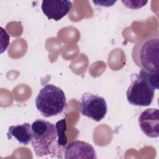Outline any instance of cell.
Returning a JSON list of instances; mask_svg holds the SVG:
<instances>
[{
  "label": "cell",
  "instance_id": "9",
  "mask_svg": "<svg viewBox=\"0 0 159 159\" xmlns=\"http://www.w3.org/2000/svg\"><path fill=\"white\" fill-rule=\"evenodd\" d=\"M7 137L9 140L14 137L19 143L27 145L31 142L32 138L31 125L25 122L22 124L11 125L9 127Z\"/></svg>",
  "mask_w": 159,
  "mask_h": 159
},
{
  "label": "cell",
  "instance_id": "1",
  "mask_svg": "<svg viewBox=\"0 0 159 159\" xmlns=\"http://www.w3.org/2000/svg\"><path fill=\"white\" fill-rule=\"evenodd\" d=\"M31 145L38 157H55L64 152L67 144L66 119H62L55 125L43 119H37L31 125Z\"/></svg>",
  "mask_w": 159,
  "mask_h": 159
},
{
  "label": "cell",
  "instance_id": "3",
  "mask_svg": "<svg viewBox=\"0 0 159 159\" xmlns=\"http://www.w3.org/2000/svg\"><path fill=\"white\" fill-rule=\"evenodd\" d=\"M159 37L158 34L145 37L133 47L132 57L137 66L151 73H158Z\"/></svg>",
  "mask_w": 159,
  "mask_h": 159
},
{
  "label": "cell",
  "instance_id": "2",
  "mask_svg": "<svg viewBox=\"0 0 159 159\" xmlns=\"http://www.w3.org/2000/svg\"><path fill=\"white\" fill-rule=\"evenodd\" d=\"M131 83L126 92L128 102L134 106H148L154 98L155 91L158 89V73H151L140 70L133 74Z\"/></svg>",
  "mask_w": 159,
  "mask_h": 159
},
{
  "label": "cell",
  "instance_id": "6",
  "mask_svg": "<svg viewBox=\"0 0 159 159\" xmlns=\"http://www.w3.org/2000/svg\"><path fill=\"white\" fill-rule=\"evenodd\" d=\"M139 124L143 133L148 137L159 136V111L157 108L144 110L139 118Z\"/></svg>",
  "mask_w": 159,
  "mask_h": 159
},
{
  "label": "cell",
  "instance_id": "5",
  "mask_svg": "<svg viewBox=\"0 0 159 159\" xmlns=\"http://www.w3.org/2000/svg\"><path fill=\"white\" fill-rule=\"evenodd\" d=\"M80 109L82 115L99 122L104 118L107 106L102 97L91 93H85L80 99Z\"/></svg>",
  "mask_w": 159,
  "mask_h": 159
},
{
  "label": "cell",
  "instance_id": "4",
  "mask_svg": "<svg viewBox=\"0 0 159 159\" xmlns=\"http://www.w3.org/2000/svg\"><path fill=\"white\" fill-rule=\"evenodd\" d=\"M35 106L45 117H50L61 113L66 107L65 93L52 84H45L35 98Z\"/></svg>",
  "mask_w": 159,
  "mask_h": 159
},
{
  "label": "cell",
  "instance_id": "8",
  "mask_svg": "<svg viewBox=\"0 0 159 159\" xmlns=\"http://www.w3.org/2000/svg\"><path fill=\"white\" fill-rule=\"evenodd\" d=\"M65 158H97L96 151L89 143L81 140H74L66 145Z\"/></svg>",
  "mask_w": 159,
  "mask_h": 159
},
{
  "label": "cell",
  "instance_id": "10",
  "mask_svg": "<svg viewBox=\"0 0 159 159\" xmlns=\"http://www.w3.org/2000/svg\"><path fill=\"white\" fill-rule=\"evenodd\" d=\"M147 1H122V2L128 8L132 9H138L143 7Z\"/></svg>",
  "mask_w": 159,
  "mask_h": 159
},
{
  "label": "cell",
  "instance_id": "7",
  "mask_svg": "<svg viewBox=\"0 0 159 159\" xmlns=\"http://www.w3.org/2000/svg\"><path fill=\"white\" fill-rule=\"evenodd\" d=\"M72 8V2L67 0H44L41 9L48 19L58 21L66 16Z\"/></svg>",
  "mask_w": 159,
  "mask_h": 159
}]
</instances>
